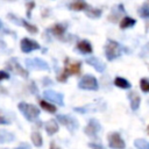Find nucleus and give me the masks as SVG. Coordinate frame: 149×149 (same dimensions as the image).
I'll return each instance as SVG.
<instances>
[{"instance_id":"nucleus-1","label":"nucleus","mask_w":149,"mask_h":149,"mask_svg":"<svg viewBox=\"0 0 149 149\" xmlns=\"http://www.w3.org/2000/svg\"><path fill=\"white\" fill-rule=\"evenodd\" d=\"M19 109L21 111V113L24 115V118L29 121H34L38 115H40V109L31 105V104H27V102H20L17 105Z\"/></svg>"},{"instance_id":"nucleus-2","label":"nucleus","mask_w":149,"mask_h":149,"mask_svg":"<svg viewBox=\"0 0 149 149\" xmlns=\"http://www.w3.org/2000/svg\"><path fill=\"white\" fill-rule=\"evenodd\" d=\"M105 54H106V57L108 61H113L115 58H118L121 54V47L118 42L115 41H112V40H108L107 41V44L105 47Z\"/></svg>"},{"instance_id":"nucleus-3","label":"nucleus","mask_w":149,"mask_h":149,"mask_svg":"<svg viewBox=\"0 0 149 149\" xmlns=\"http://www.w3.org/2000/svg\"><path fill=\"white\" fill-rule=\"evenodd\" d=\"M78 86L83 90H98V80L93 76L86 74L79 80Z\"/></svg>"},{"instance_id":"nucleus-4","label":"nucleus","mask_w":149,"mask_h":149,"mask_svg":"<svg viewBox=\"0 0 149 149\" xmlns=\"http://www.w3.org/2000/svg\"><path fill=\"white\" fill-rule=\"evenodd\" d=\"M107 140H108V144L112 149H125V141L122 140V137L120 136L119 133L116 132H113V133H109L108 136H107Z\"/></svg>"},{"instance_id":"nucleus-5","label":"nucleus","mask_w":149,"mask_h":149,"mask_svg":"<svg viewBox=\"0 0 149 149\" xmlns=\"http://www.w3.org/2000/svg\"><path fill=\"white\" fill-rule=\"evenodd\" d=\"M24 63H26L27 68L30 70H47V71L49 70L47 62H44L41 58H29V59L27 58L24 61Z\"/></svg>"},{"instance_id":"nucleus-6","label":"nucleus","mask_w":149,"mask_h":149,"mask_svg":"<svg viewBox=\"0 0 149 149\" xmlns=\"http://www.w3.org/2000/svg\"><path fill=\"white\" fill-rule=\"evenodd\" d=\"M64 63H65V66L63 72H65L68 76L80 73V62H70V59L66 58Z\"/></svg>"},{"instance_id":"nucleus-7","label":"nucleus","mask_w":149,"mask_h":149,"mask_svg":"<svg viewBox=\"0 0 149 149\" xmlns=\"http://www.w3.org/2000/svg\"><path fill=\"white\" fill-rule=\"evenodd\" d=\"M20 47H21V50L23 52H31L33 50H37L40 49V44L34 41V40H30V38H22L21 40V43H20Z\"/></svg>"},{"instance_id":"nucleus-8","label":"nucleus","mask_w":149,"mask_h":149,"mask_svg":"<svg viewBox=\"0 0 149 149\" xmlns=\"http://www.w3.org/2000/svg\"><path fill=\"white\" fill-rule=\"evenodd\" d=\"M7 64H8L7 66L9 68V70H12L13 72H15L16 74H19V76H21V77H23V78H27V77H28V71L24 70V69L16 62L15 58H12Z\"/></svg>"},{"instance_id":"nucleus-9","label":"nucleus","mask_w":149,"mask_h":149,"mask_svg":"<svg viewBox=\"0 0 149 149\" xmlns=\"http://www.w3.org/2000/svg\"><path fill=\"white\" fill-rule=\"evenodd\" d=\"M43 95L45 97L47 100L49 101H52V102H56L57 105L62 106L63 105V94L62 93H58V92H55V91H51V90H48V91H44Z\"/></svg>"},{"instance_id":"nucleus-10","label":"nucleus","mask_w":149,"mask_h":149,"mask_svg":"<svg viewBox=\"0 0 149 149\" xmlns=\"http://www.w3.org/2000/svg\"><path fill=\"white\" fill-rule=\"evenodd\" d=\"M100 129V125L97 120H90V122L87 123V126L85 127V133L88 136H93L98 133V130Z\"/></svg>"},{"instance_id":"nucleus-11","label":"nucleus","mask_w":149,"mask_h":149,"mask_svg":"<svg viewBox=\"0 0 149 149\" xmlns=\"http://www.w3.org/2000/svg\"><path fill=\"white\" fill-rule=\"evenodd\" d=\"M86 63H88L90 65H92L98 72H102V71L105 70V68H106V65H105L100 59H98V58L94 57V56L86 58Z\"/></svg>"},{"instance_id":"nucleus-12","label":"nucleus","mask_w":149,"mask_h":149,"mask_svg":"<svg viewBox=\"0 0 149 149\" xmlns=\"http://www.w3.org/2000/svg\"><path fill=\"white\" fill-rule=\"evenodd\" d=\"M57 120H58L61 123L65 125L70 130H72L74 127H77V126H76V125H77L76 120H73V119L70 118L69 115H57Z\"/></svg>"},{"instance_id":"nucleus-13","label":"nucleus","mask_w":149,"mask_h":149,"mask_svg":"<svg viewBox=\"0 0 149 149\" xmlns=\"http://www.w3.org/2000/svg\"><path fill=\"white\" fill-rule=\"evenodd\" d=\"M128 98H129V100H130V107H132V109H133V111H136V109L139 108L140 101H141L140 95H139L136 92H130V93L128 94Z\"/></svg>"},{"instance_id":"nucleus-14","label":"nucleus","mask_w":149,"mask_h":149,"mask_svg":"<svg viewBox=\"0 0 149 149\" xmlns=\"http://www.w3.org/2000/svg\"><path fill=\"white\" fill-rule=\"evenodd\" d=\"M70 9H72V10H77V12H79V10H85L87 7H88V5L85 2V1H83V0H73L71 3H70Z\"/></svg>"},{"instance_id":"nucleus-15","label":"nucleus","mask_w":149,"mask_h":149,"mask_svg":"<svg viewBox=\"0 0 149 149\" xmlns=\"http://www.w3.org/2000/svg\"><path fill=\"white\" fill-rule=\"evenodd\" d=\"M77 48L83 54H91L92 52V45H91V43L88 41H85V40L79 41L78 44H77Z\"/></svg>"},{"instance_id":"nucleus-16","label":"nucleus","mask_w":149,"mask_h":149,"mask_svg":"<svg viewBox=\"0 0 149 149\" xmlns=\"http://www.w3.org/2000/svg\"><path fill=\"white\" fill-rule=\"evenodd\" d=\"M45 132L49 135H54L56 132H58V123L56 122V120L51 119L45 123Z\"/></svg>"},{"instance_id":"nucleus-17","label":"nucleus","mask_w":149,"mask_h":149,"mask_svg":"<svg viewBox=\"0 0 149 149\" xmlns=\"http://www.w3.org/2000/svg\"><path fill=\"white\" fill-rule=\"evenodd\" d=\"M114 84H115V86H118L120 88H130V86H132L130 83L122 77H116L114 79Z\"/></svg>"},{"instance_id":"nucleus-18","label":"nucleus","mask_w":149,"mask_h":149,"mask_svg":"<svg viewBox=\"0 0 149 149\" xmlns=\"http://www.w3.org/2000/svg\"><path fill=\"white\" fill-rule=\"evenodd\" d=\"M85 13H86V15L88 16V17H91V19H97V17H99L100 15H101V9H99V8H91L90 6L85 9Z\"/></svg>"},{"instance_id":"nucleus-19","label":"nucleus","mask_w":149,"mask_h":149,"mask_svg":"<svg viewBox=\"0 0 149 149\" xmlns=\"http://www.w3.org/2000/svg\"><path fill=\"white\" fill-rule=\"evenodd\" d=\"M135 23H136V21H135L134 19H132V17H129V16H125V17L121 20V22H120V28H121V29H126V28L133 27Z\"/></svg>"},{"instance_id":"nucleus-20","label":"nucleus","mask_w":149,"mask_h":149,"mask_svg":"<svg viewBox=\"0 0 149 149\" xmlns=\"http://www.w3.org/2000/svg\"><path fill=\"white\" fill-rule=\"evenodd\" d=\"M50 30H51V33H52L54 35H56V36H62V35L64 34V31H65V27H64L63 24H61V23H57V24H54V26L50 28Z\"/></svg>"},{"instance_id":"nucleus-21","label":"nucleus","mask_w":149,"mask_h":149,"mask_svg":"<svg viewBox=\"0 0 149 149\" xmlns=\"http://www.w3.org/2000/svg\"><path fill=\"white\" fill-rule=\"evenodd\" d=\"M40 106H41L44 111H47V112H49V113H55V112H56V106L52 105V104H50V102H48L47 100H41V101H40Z\"/></svg>"},{"instance_id":"nucleus-22","label":"nucleus","mask_w":149,"mask_h":149,"mask_svg":"<svg viewBox=\"0 0 149 149\" xmlns=\"http://www.w3.org/2000/svg\"><path fill=\"white\" fill-rule=\"evenodd\" d=\"M31 141H33V143H34V146H36V147H41L42 146V136H41V134L38 133V132H33L31 133Z\"/></svg>"},{"instance_id":"nucleus-23","label":"nucleus","mask_w":149,"mask_h":149,"mask_svg":"<svg viewBox=\"0 0 149 149\" xmlns=\"http://www.w3.org/2000/svg\"><path fill=\"white\" fill-rule=\"evenodd\" d=\"M134 144L137 149H149V141H146L143 139H136L134 141Z\"/></svg>"},{"instance_id":"nucleus-24","label":"nucleus","mask_w":149,"mask_h":149,"mask_svg":"<svg viewBox=\"0 0 149 149\" xmlns=\"http://www.w3.org/2000/svg\"><path fill=\"white\" fill-rule=\"evenodd\" d=\"M21 24L30 33V34H36L37 31H38V29H37V27L36 26H34V24H30L29 22H27L26 20H21Z\"/></svg>"},{"instance_id":"nucleus-25","label":"nucleus","mask_w":149,"mask_h":149,"mask_svg":"<svg viewBox=\"0 0 149 149\" xmlns=\"http://www.w3.org/2000/svg\"><path fill=\"white\" fill-rule=\"evenodd\" d=\"M139 14L140 16H142L143 19H149V7L147 5H143L140 9H139Z\"/></svg>"},{"instance_id":"nucleus-26","label":"nucleus","mask_w":149,"mask_h":149,"mask_svg":"<svg viewBox=\"0 0 149 149\" xmlns=\"http://www.w3.org/2000/svg\"><path fill=\"white\" fill-rule=\"evenodd\" d=\"M140 87L143 92H149V80L146 78H142L140 81Z\"/></svg>"},{"instance_id":"nucleus-27","label":"nucleus","mask_w":149,"mask_h":149,"mask_svg":"<svg viewBox=\"0 0 149 149\" xmlns=\"http://www.w3.org/2000/svg\"><path fill=\"white\" fill-rule=\"evenodd\" d=\"M34 6H35V2H34V1H29V2L27 3V16H28V17H30L31 9L34 8Z\"/></svg>"},{"instance_id":"nucleus-28","label":"nucleus","mask_w":149,"mask_h":149,"mask_svg":"<svg viewBox=\"0 0 149 149\" xmlns=\"http://www.w3.org/2000/svg\"><path fill=\"white\" fill-rule=\"evenodd\" d=\"M88 147L91 148V149H105L101 144H98V143H88Z\"/></svg>"},{"instance_id":"nucleus-29","label":"nucleus","mask_w":149,"mask_h":149,"mask_svg":"<svg viewBox=\"0 0 149 149\" xmlns=\"http://www.w3.org/2000/svg\"><path fill=\"white\" fill-rule=\"evenodd\" d=\"M9 78V74L5 71H0V81L3 80V79H8Z\"/></svg>"},{"instance_id":"nucleus-30","label":"nucleus","mask_w":149,"mask_h":149,"mask_svg":"<svg viewBox=\"0 0 149 149\" xmlns=\"http://www.w3.org/2000/svg\"><path fill=\"white\" fill-rule=\"evenodd\" d=\"M8 123V120L5 119V116H2V114H0V125H6Z\"/></svg>"},{"instance_id":"nucleus-31","label":"nucleus","mask_w":149,"mask_h":149,"mask_svg":"<svg viewBox=\"0 0 149 149\" xmlns=\"http://www.w3.org/2000/svg\"><path fill=\"white\" fill-rule=\"evenodd\" d=\"M50 149H59V147L56 146L55 142H51V143H50Z\"/></svg>"},{"instance_id":"nucleus-32","label":"nucleus","mask_w":149,"mask_h":149,"mask_svg":"<svg viewBox=\"0 0 149 149\" xmlns=\"http://www.w3.org/2000/svg\"><path fill=\"white\" fill-rule=\"evenodd\" d=\"M7 1H14V0H7Z\"/></svg>"},{"instance_id":"nucleus-33","label":"nucleus","mask_w":149,"mask_h":149,"mask_svg":"<svg viewBox=\"0 0 149 149\" xmlns=\"http://www.w3.org/2000/svg\"><path fill=\"white\" fill-rule=\"evenodd\" d=\"M148 133H149V127H148Z\"/></svg>"},{"instance_id":"nucleus-34","label":"nucleus","mask_w":149,"mask_h":149,"mask_svg":"<svg viewBox=\"0 0 149 149\" xmlns=\"http://www.w3.org/2000/svg\"><path fill=\"white\" fill-rule=\"evenodd\" d=\"M0 27H1V22H0Z\"/></svg>"},{"instance_id":"nucleus-35","label":"nucleus","mask_w":149,"mask_h":149,"mask_svg":"<svg viewBox=\"0 0 149 149\" xmlns=\"http://www.w3.org/2000/svg\"><path fill=\"white\" fill-rule=\"evenodd\" d=\"M148 47H149V43H148Z\"/></svg>"}]
</instances>
